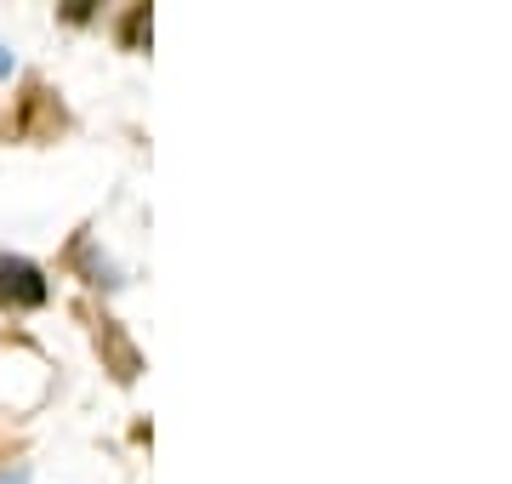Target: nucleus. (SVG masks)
<instances>
[{
    "label": "nucleus",
    "instance_id": "nucleus-1",
    "mask_svg": "<svg viewBox=\"0 0 512 484\" xmlns=\"http://www.w3.org/2000/svg\"><path fill=\"white\" fill-rule=\"evenodd\" d=\"M46 302V274L29 257H0V308H40Z\"/></svg>",
    "mask_w": 512,
    "mask_h": 484
},
{
    "label": "nucleus",
    "instance_id": "nucleus-2",
    "mask_svg": "<svg viewBox=\"0 0 512 484\" xmlns=\"http://www.w3.org/2000/svg\"><path fill=\"white\" fill-rule=\"evenodd\" d=\"M143 35H148V6H137L126 18V46H143Z\"/></svg>",
    "mask_w": 512,
    "mask_h": 484
}]
</instances>
